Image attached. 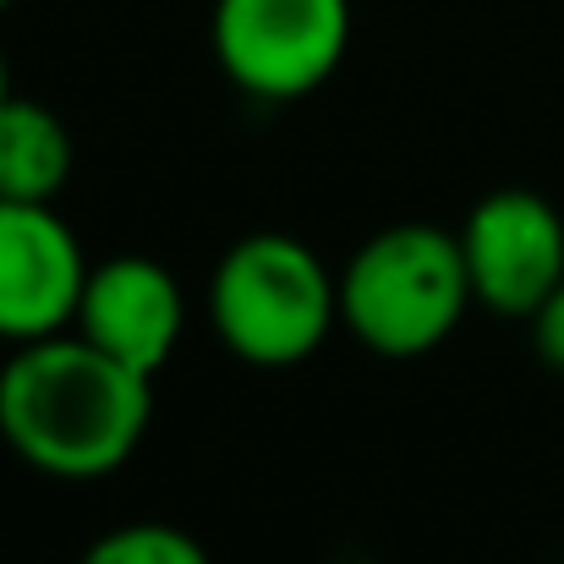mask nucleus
Segmentation results:
<instances>
[{
	"instance_id": "12",
	"label": "nucleus",
	"mask_w": 564,
	"mask_h": 564,
	"mask_svg": "<svg viewBox=\"0 0 564 564\" xmlns=\"http://www.w3.org/2000/svg\"><path fill=\"white\" fill-rule=\"evenodd\" d=\"M6 6H17V0H0V11H6Z\"/></svg>"
},
{
	"instance_id": "5",
	"label": "nucleus",
	"mask_w": 564,
	"mask_h": 564,
	"mask_svg": "<svg viewBox=\"0 0 564 564\" xmlns=\"http://www.w3.org/2000/svg\"><path fill=\"white\" fill-rule=\"evenodd\" d=\"M471 296L488 313L532 318L564 285V219L532 187H499L471 203L460 225Z\"/></svg>"
},
{
	"instance_id": "6",
	"label": "nucleus",
	"mask_w": 564,
	"mask_h": 564,
	"mask_svg": "<svg viewBox=\"0 0 564 564\" xmlns=\"http://www.w3.org/2000/svg\"><path fill=\"white\" fill-rule=\"evenodd\" d=\"M88 263L72 225L50 203L0 197V340L28 346L77 318Z\"/></svg>"
},
{
	"instance_id": "8",
	"label": "nucleus",
	"mask_w": 564,
	"mask_h": 564,
	"mask_svg": "<svg viewBox=\"0 0 564 564\" xmlns=\"http://www.w3.org/2000/svg\"><path fill=\"white\" fill-rule=\"evenodd\" d=\"M72 176V132L66 121L22 94L0 99V197L6 203H50Z\"/></svg>"
},
{
	"instance_id": "3",
	"label": "nucleus",
	"mask_w": 564,
	"mask_h": 564,
	"mask_svg": "<svg viewBox=\"0 0 564 564\" xmlns=\"http://www.w3.org/2000/svg\"><path fill=\"white\" fill-rule=\"evenodd\" d=\"M208 324L219 346L241 362L291 368L307 362L340 324V280L307 241L285 230H258L214 263Z\"/></svg>"
},
{
	"instance_id": "7",
	"label": "nucleus",
	"mask_w": 564,
	"mask_h": 564,
	"mask_svg": "<svg viewBox=\"0 0 564 564\" xmlns=\"http://www.w3.org/2000/svg\"><path fill=\"white\" fill-rule=\"evenodd\" d=\"M182 324H187V302H182L176 274L143 252H121L88 269L77 318H72V329L88 346H99L105 357L149 378L176 357Z\"/></svg>"
},
{
	"instance_id": "2",
	"label": "nucleus",
	"mask_w": 564,
	"mask_h": 564,
	"mask_svg": "<svg viewBox=\"0 0 564 564\" xmlns=\"http://www.w3.org/2000/svg\"><path fill=\"white\" fill-rule=\"evenodd\" d=\"M460 230L389 225L340 269V324L378 357H422L455 335L471 307Z\"/></svg>"
},
{
	"instance_id": "4",
	"label": "nucleus",
	"mask_w": 564,
	"mask_h": 564,
	"mask_svg": "<svg viewBox=\"0 0 564 564\" xmlns=\"http://www.w3.org/2000/svg\"><path fill=\"white\" fill-rule=\"evenodd\" d=\"M208 44L252 99H307L351 44V0H214Z\"/></svg>"
},
{
	"instance_id": "1",
	"label": "nucleus",
	"mask_w": 564,
	"mask_h": 564,
	"mask_svg": "<svg viewBox=\"0 0 564 564\" xmlns=\"http://www.w3.org/2000/svg\"><path fill=\"white\" fill-rule=\"evenodd\" d=\"M154 416L149 373L83 335H44L0 368V438L55 482H99L132 460Z\"/></svg>"
},
{
	"instance_id": "10",
	"label": "nucleus",
	"mask_w": 564,
	"mask_h": 564,
	"mask_svg": "<svg viewBox=\"0 0 564 564\" xmlns=\"http://www.w3.org/2000/svg\"><path fill=\"white\" fill-rule=\"evenodd\" d=\"M532 340H538L543 362L564 373V285L538 307V313H532Z\"/></svg>"
},
{
	"instance_id": "11",
	"label": "nucleus",
	"mask_w": 564,
	"mask_h": 564,
	"mask_svg": "<svg viewBox=\"0 0 564 564\" xmlns=\"http://www.w3.org/2000/svg\"><path fill=\"white\" fill-rule=\"evenodd\" d=\"M11 94V72H6V55H0V99Z\"/></svg>"
},
{
	"instance_id": "9",
	"label": "nucleus",
	"mask_w": 564,
	"mask_h": 564,
	"mask_svg": "<svg viewBox=\"0 0 564 564\" xmlns=\"http://www.w3.org/2000/svg\"><path fill=\"white\" fill-rule=\"evenodd\" d=\"M77 564H208V554L182 527L132 521V527H116V532L94 538Z\"/></svg>"
}]
</instances>
